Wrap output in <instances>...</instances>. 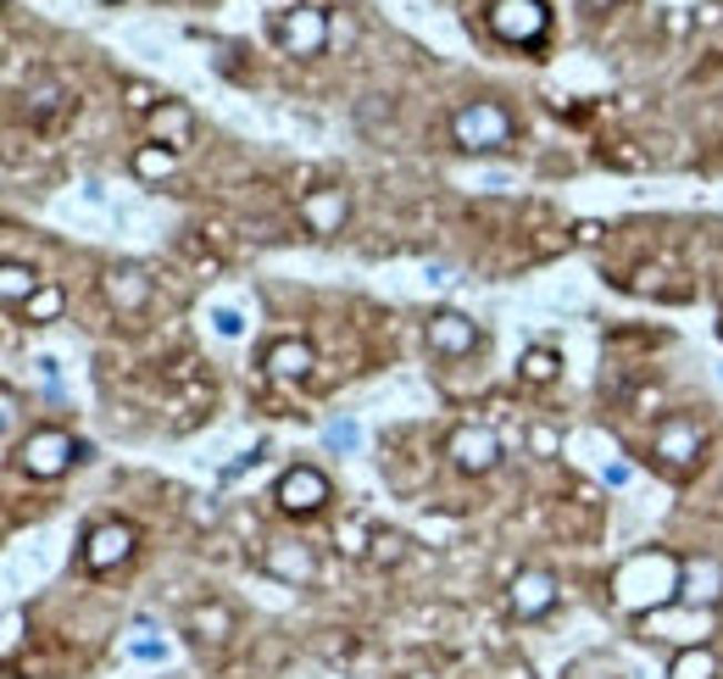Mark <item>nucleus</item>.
<instances>
[{"label": "nucleus", "mask_w": 723, "mask_h": 679, "mask_svg": "<svg viewBox=\"0 0 723 679\" xmlns=\"http://www.w3.org/2000/svg\"><path fill=\"white\" fill-rule=\"evenodd\" d=\"M451 134L462 151H501L512 140V118L496 107V101H468L457 118H451Z\"/></svg>", "instance_id": "f257e3e1"}, {"label": "nucleus", "mask_w": 723, "mask_h": 679, "mask_svg": "<svg viewBox=\"0 0 723 679\" xmlns=\"http://www.w3.org/2000/svg\"><path fill=\"white\" fill-rule=\"evenodd\" d=\"M485 23H490V34L507 40V45H534V40L546 34L551 12H546V0H490Z\"/></svg>", "instance_id": "f03ea898"}, {"label": "nucleus", "mask_w": 723, "mask_h": 679, "mask_svg": "<svg viewBox=\"0 0 723 679\" xmlns=\"http://www.w3.org/2000/svg\"><path fill=\"white\" fill-rule=\"evenodd\" d=\"M73 457H79V446H73L62 429H34V435L23 440V452H18V463H23L34 479H57Z\"/></svg>", "instance_id": "7ed1b4c3"}, {"label": "nucleus", "mask_w": 723, "mask_h": 679, "mask_svg": "<svg viewBox=\"0 0 723 679\" xmlns=\"http://www.w3.org/2000/svg\"><path fill=\"white\" fill-rule=\"evenodd\" d=\"M278 45H284L289 57H317V51L328 45V18H323L317 7H289V12L278 18Z\"/></svg>", "instance_id": "20e7f679"}, {"label": "nucleus", "mask_w": 723, "mask_h": 679, "mask_svg": "<svg viewBox=\"0 0 723 679\" xmlns=\"http://www.w3.org/2000/svg\"><path fill=\"white\" fill-rule=\"evenodd\" d=\"M451 463L457 468H468V474H490L496 463H501V440H496V429H457L451 435Z\"/></svg>", "instance_id": "39448f33"}, {"label": "nucleus", "mask_w": 723, "mask_h": 679, "mask_svg": "<svg viewBox=\"0 0 723 679\" xmlns=\"http://www.w3.org/2000/svg\"><path fill=\"white\" fill-rule=\"evenodd\" d=\"M323 501H328V479L317 468H289L278 479V507L284 513H317Z\"/></svg>", "instance_id": "423d86ee"}, {"label": "nucleus", "mask_w": 723, "mask_h": 679, "mask_svg": "<svg viewBox=\"0 0 723 679\" xmlns=\"http://www.w3.org/2000/svg\"><path fill=\"white\" fill-rule=\"evenodd\" d=\"M473 340H479L473 317H462V312H435V317H429V352L462 357V352H473Z\"/></svg>", "instance_id": "0eeeda50"}, {"label": "nucleus", "mask_w": 723, "mask_h": 679, "mask_svg": "<svg viewBox=\"0 0 723 679\" xmlns=\"http://www.w3.org/2000/svg\"><path fill=\"white\" fill-rule=\"evenodd\" d=\"M129 551H134V529H129V524H101V529L90 535V546H84V563H90L95 574H106V568H118Z\"/></svg>", "instance_id": "6e6552de"}, {"label": "nucleus", "mask_w": 723, "mask_h": 679, "mask_svg": "<svg viewBox=\"0 0 723 679\" xmlns=\"http://www.w3.org/2000/svg\"><path fill=\"white\" fill-rule=\"evenodd\" d=\"M551 601H557V579H551L546 568H523V574L512 579V612H518V618H540Z\"/></svg>", "instance_id": "1a4fd4ad"}, {"label": "nucleus", "mask_w": 723, "mask_h": 679, "mask_svg": "<svg viewBox=\"0 0 723 679\" xmlns=\"http://www.w3.org/2000/svg\"><path fill=\"white\" fill-rule=\"evenodd\" d=\"M695 452H701V429H695V424L668 418V424L656 429V457H662L668 468H690V463H695Z\"/></svg>", "instance_id": "9d476101"}, {"label": "nucleus", "mask_w": 723, "mask_h": 679, "mask_svg": "<svg viewBox=\"0 0 723 679\" xmlns=\"http://www.w3.org/2000/svg\"><path fill=\"white\" fill-rule=\"evenodd\" d=\"M267 574L284 585H306V579H317V557L295 540H278V546H267Z\"/></svg>", "instance_id": "9b49d317"}, {"label": "nucleus", "mask_w": 723, "mask_h": 679, "mask_svg": "<svg viewBox=\"0 0 723 679\" xmlns=\"http://www.w3.org/2000/svg\"><path fill=\"white\" fill-rule=\"evenodd\" d=\"M679 596H684L690 607H712V601L723 596V568H717L712 557H695V563H684Z\"/></svg>", "instance_id": "f8f14e48"}, {"label": "nucleus", "mask_w": 723, "mask_h": 679, "mask_svg": "<svg viewBox=\"0 0 723 679\" xmlns=\"http://www.w3.org/2000/svg\"><path fill=\"white\" fill-rule=\"evenodd\" d=\"M301 217H306L312 234H334L345 223V195L339 190H312V195H301Z\"/></svg>", "instance_id": "ddd939ff"}, {"label": "nucleus", "mask_w": 723, "mask_h": 679, "mask_svg": "<svg viewBox=\"0 0 723 679\" xmlns=\"http://www.w3.org/2000/svg\"><path fill=\"white\" fill-rule=\"evenodd\" d=\"M312 363H317V357H312L306 340H278V346L267 352V374H273V379H284V385H289V379H306V374H312Z\"/></svg>", "instance_id": "4468645a"}, {"label": "nucleus", "mask_w": 723, "mask_h": 679, "mask_svg": "<svg viewBox=\"0 0 723 679\" xmlns=\"http://www.w3.org/2000/svg\"><path fill=\"white\" fill-rule=\"evenodd\" d=\"M151 134H156V145H190V134H195V118H190V107H179V101H162L156 112H151Z\"/></svg>", "instance_id": "2eb2a0df"}, {"label": "nucleus", "mask_w": 723, "mask_h": 679, "mask_svg": "<svg viewBox=\"0 0 723 679\" xmlns=\"http://www.w3.org/2000/svg\"><path fill=\"white\" fill-rule=\"evenodd\" d=\"M106 295H112V306L140 312V306H145V295H151V278H145L140 267H112V273H106Z\"/></svg>", "instance_id": "dca6fc26"}, {"label": "nucleus", "mask_w": 723, "mask_h": 679, "mask_svg": "<svg viewBox=\"0 0 723 679\" xmlns=\"http://www.w3.org/2000/svg\"><path fill=\"white\" fill-rule=\"evenodd\" d=\"M0 295H7V306H29V301L40 295V278H34V267H23V262H7V267H0Z\"/></svg>", "instance_id": "f3484780"}, {"label": "nucleus", "mask_w": 723, "mask_h": 679, "mask_svg": "<svg viewBox=\"0 0 723 679\" xmlns=\"http://www.w3.org/2000/svg\"><path fill=\"white\" fill-rule=\"evenodd\" d=\"M673 679H717L712 646H684V651L673 657Z\"/></svg>", "instance_id": "a211bd4d"}, {"label": "nucleus", "mask_w": 723, "mask_h": 679, "mask_svg": "<svg viewBox=\"0 0 723 679\" xmlns=\"http://www.w3.org/2000/svg\"><path fill=\"white\" fill-rule=\"evenodd\" d=\"M134 173L140 179H167L173 173V145H140L134 151Z\"/></svg>", "instance_id": "6ab92c4d"}, {"label": "nucleus", "mask_w": 723, "mask_h": 679, "mask_svg": "<svg viewBox=\"0 0 723 679\" xmlns=\"http://www.w3.org/2000/svg\"><path fill=\"white\" fill-rule=\"evenodd\" d=\"M190 624H195V635H201V640H223V635L234 629L228 607H217V601H212V607H195V618H190Z\"/></svg>", "instance_id": "aec40b11"}, {"label": "nucleus", "mask_w": 723, "mask_h": 679, "mask_svg": "<svg viewBox=\"0 0 723 679\" xmlns=\"http://www.w3.org/2000/svg\"><path fill=\"white\" fill-rule=\"evenodd\" d=\"M557 368H562V363H557V352H540V346H534V352L523 357V368H518V374H523L529 385H546V379H557Z\"/></svg>", "instance_id": "412c9836"}, {"label": "nucleus", "mask_w": 723, "mask_h": 679, "mask_svg": "<svg viewBox=\"0 0 723 679\" xmlns=\"http://www.w3.org/2000/svg\"><path fill=\"white\" fill-rule=\"evenodd\" d=\"M323 446H328V452H356V446H362V429H356L350 418H334V424L323 429Z\"/></svg>", "instance_id": "4be33fe9"}, {"label": "nucleus", "mask_w": 723, "mask_h": 679, "mask_svg": "<svg viewBox=\"0 0 723 679\" xmlns=\"http://www.w3.org/2000/svg\"><path fill=\"white\" fill-rule=\"evenodd\" d=\"M23 312H29V323H51V317L62 312V290H51V284H45V290H40Z\"/></svg>", "instance_id": "5701e85b"}, {"label": "nucleus", "mask_w": 723, "mask_h": 679, "mask_svg": "<svg viewBox=\"0 0 723 679\" xmlns=\"http://www.w3.org/2000/svg\"><path fill=\"white\" fill-rule=\"evenodd\" d=\"M374 557H379V563H401V557H407V540H401V535H374Z\"/></svg>", "instance_id": "b1692460"}, {"label": "nucleus", "mask_w": 723, "mask_h": 679, "mask_svg": "<svg viewBox=\"0 0 723 679\" xmlns=\"http://www.w3.org/2000/svg\"><path fill=\"white\" fill-rule=\"evenodd\" d=\"M57 101H62V90H57V84H40V90H34V95H29V107H34V112H40V118H45V112H51V107H57Z\"/></svg>", "instance_id": "393cba45"}, {"label": "nucleus", "mask_w": 723, "mask_h": 679, "mask_svg": "<svg viewBox=\"0 0 723 679\" xmlns=\"http://www.w3.org/2000/svg\"><path fill=\"white\" fill-rule=\"evenodd\" d=\"M328 40H334V45H350V40H356V23H350V18H334V23H328Z\"/></svg>", "instance_id": "a878e982"}, {"label": "nucleus", "mask_w": 723, "mask_h": 679, "mask_svg": "<svg viewBox=\"0 0 723 679\" xmlns=\"http://www.w3.org/2000/svg\"><path fill=\"white\" fill-rule=\"evenodd\" d=\"M129 107H140V112H156L162 101H156V95H151L145 84H129Z\"/></svg>", "instance_id": "bb28decb"}, {"label": "nucleus", "mask_w": 723, "mask_h": 679, "mask_svg": "<svg viewBox=\"0 0 723 679\" xmlns=\"http://www.w3.org/2000/svg\"><path fill=\"white\" fill-rule=\"evenodd\" d=\"M529 440H534V452H557V435H551V429H534Z\"/></svg>", "instance_id": "cd10ccee"}, {"label": "nucleus", "mask_w": 723, "mask_h": 679, "mask_svg": "<svg viewBox=\"0 0 723 679\" xmlns=\"http://www.w3.org/2000/svg\"><path fill=\"white\" fill-rule=\"evenodd\" d=\"M212 323H217V328H223V334H240V317H234V312H217V317H212Z\"/></svg>", "instance_id": "c85d7f7f"}, {"label": "nucleus", "mask_w": 723, "mask_h": 679, "mask_svg": "<svg viewBox=\"0 0 723 679\" xmlns=\"http://www.w3.org/2000/svg\"><path fill=\"white\" fill-rule=\"evenodd\" d=\"M584 7H590V12H607V7H618V0H584Z\"/></svg>", "instance_id": "c756f323"}, {"label": "nucleus", "mask_w": 723, "mask_h": 679, "mask_svg": "<svg viewBox=\"0 0 723 679\" xmlns=\"http://www.w3.org/2000/svg\"><path fill=\"white\" fill-rule=\"evenodd\" d=\"M717 379H723V374H717Z\"/></svg>", "instance_id": "7c9ffc66"}]
</instances>
